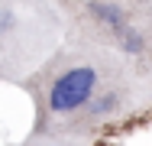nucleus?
<instances>
[{
	"instance_id": "nucleus-1",
	"label": "nucleus",
	"mask_w": 152,
	"mask_h": 146,
	"mask_svg": "<svg viewBox=\"0 0 152 146\" xmlns=\"http://www.w3.org/2000/svg\"><path fill=\"white\" fill-rule=\"evenodd\" d=\"M94 88H97V72L91 65H75L68 68L65 75H58L52 88H49V111L55 114H68V111H78L84 104H91Z\"/></svg>"
},
{
	"instance_id": "nucleus-2",
	"label": "nucleus",
	"mask_w": 152,
	"mask_h": 146,
	"mask_svg": "<svg viewBox=\"0 0 152 146\" xmlns=\"http://www.w3.org/2000/svg\"><path fill=\"white\" fill-rule=\"evenodd\" d=\"M91 13H94V20H97L100 26H107L110 32H117V36H123V32L129 29L126 26V13H123L117 3H107V0L100 3V0H97V3H91Z\"/></svg>"
},
{
	"instance_id": "nucleus-3",
	"label": "nucleus",
	"mask_w": 152,
	"mask_h": 146,
	"mask_svg": "<svg viewBox=\"0 0 152 146\" xmlns=\"http://www.w3.org/2000/svg\"><path fill=\"white\" fill-rule=\"evenodd\" d=\"M120 42H123L126 52H142V36H139L136 29H126V32L120 36Z\"/></svg>"
},
{
	"instance_id": "nucleus-4",
	"label": "nucleus",
	"mask_w": 152,
	"mask_h": 146,
	"mask_svg": "<svg viewBox=\"0 0 152 146\" xmlns=\"http://www.w3.org/2000/svg\"><path fill=\"white\" fill-rule=\"evenodd\" d=\"M49 146H65V143H49Z\"/></svg>"
}]
</instances>
